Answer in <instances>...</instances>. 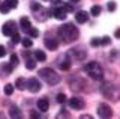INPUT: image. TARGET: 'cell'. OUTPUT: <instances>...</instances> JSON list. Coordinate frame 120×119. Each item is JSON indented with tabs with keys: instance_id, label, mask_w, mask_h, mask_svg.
<instances>
[{
	"instance_id": "cell-1",
	"label": "cell",
	"mask_w": 120,
	"mask_h": 119,
	"mask_svg": "<svg viewBox=\"0 0 120 119\" xmlns=\"http://www.w3.org/2000/svg\"><path fill=\"white\" fill-rule=\"evenodd\" d=\"M59 36L63 39V42H72V41H75L78 38V30H77V27H75L74 24H71V23H68V24H63V26H60L59 27Z\"/></svg>"
},
{
	"instance_id": "cell-2",
	"label": "cell",
	"mask_w": 120,
	"mask_h": 119,
	"mask_svg": "<svg viewBox=\"0 0 120 119\" xmlns=\"http://www.w3.org/2000/svg\"><path fill=\"white\" fill-rule=\"evenodd\" d=\"M38 75H39L45 83L51 84V86H54V84H57L59 81H60V75L54 71V69H51V68H42V69H39V71H38Z\"/></svg>"
},
{
	"instance_id": "cell-3",
	"label": "cell",
	"mask_w": 120,
	"mask_h": 119,
	"mask_svg": "<svg viewBox=\"0 0 120 119\" xmlns=\"http://www.w3.org/2000/svg\"><path fill=\"white\" fill-rule=\"evenodd\" d=\"M84 71L92 77L93 80H102L104 79V69L102 66L96 62H90V63H86L84 65Z\"/></svg>"
},
{
	"instance_id": "cell-4",
	"label": "cell",
	"mask_w": 120,
	"mask_h": 119,
	"mask_svg": "<svg viewBox=\"0 0 120 119\" xmlns=\"http://www.w3.org/2000/svg\"><path fill=\"white\" fill-rule=\"evenodd\" d=\"M101 92L104 94V96L111 98L112 101H119V99H120V89H119L117 86H114V84H110V83L102 84Z\"/></svg>"
},
{
	"instance_id": "cell-5",
	"label": "cell",
	"mask_w": 120,
	"mask_h": 119,
	"mask_svg": "<svg viewBox=\"0 0 120 119\" xmlns=\"http://www.w3.org/2000/svg\"><path fill=\"white\" fill-rule=\"evenodd\" d=\"M98 115H99L101 118H111L112 116V110H111V107L108 106V104H99L98 106Z\"/></svg>"
},
{
	"instance_id": "cell-6",
	"label": "cell",
	"mask_w": 120,
	"mask_h": 119,
	"mask_svg": "<svg viewBox=\"0 0 120 119\" xmlns=\"http://www.w3.org/2000/svg\"><path fill=\"white\" fill-rule=\"evenodd\" d=\"M26 87L29 89L30 92H39L41 91V81L38 80V79H35V77H32V79H29L27 81H26Z\"/></svg>"
},
{
	"instance_id": "cell-7",
	"label": "cell",
	"mask_w": 120,
	"mask_h": 119,
	"mask_svg": "<svg viewBox=\"0 0 120 119\" xmlns=\"http://www.w3.org/2000/svg\"><path fill=\"white\" fill-rule=\"evenodd\" d=\"M17 32V24H15V21H6L5 24H3L2 27V33L5 36H11L12 33Z\"/></svg>"
},
{
	"instance_id": "cell-8",
	"label": "cell",
	"mask_w": 120,
	"mask_h": 119,
	"mask_svg": "<svg viewBox=\"0 0 120 119\" xmlns=\"http://www.w3.org/2000/svg\"><path fill=\"white\" fill-rule=\"evenodd\" d=\"M84 86H86V81L78 79V77H75L74 80H69V87L72 89V91H75V92H81Z\"/></svg>"
},
{
	"instance_id": "cell-9",
	"label": "cell",
	"mask_w": 120,
	"mask_h": 119,
	"mask_svg": "<svg viewBox=\"0 0 120 119\" xmlns=\"http://www.w3.org/2000/svg\"><path fill=\"white\" fill-rule=\"evenodd\" d=\"M71 54H72L74 59H77V60H84L86 56H87L86 50L81 48V47H77V48H74V50H71Z\"/></svg>"
},
{
	"instance_id": "cell-10",
	"label": "cell",
	"mask_w": 120,
	"mask_h": 119,
	"mask_svg": "<svg viewBox=\"0 0 120 119\" xmlns=\"http://www.w3.org/2000/svg\"><path fill=\"white\" fill-rule=\"evenodd\" d=\"M69 106L72 107V109H77V110H82V109H84V101H82L81 98H77V96H72V98L69 99Z\"/></svg>"
},
{
	"instance_id": "cell-11",
	"label": "cell",
	"mask_w": 120,
	"mask_h": 119,
	"mask_svg": "<svg viewBox=\"0 0 120 119\" xmlns=\"http://www.w3.org/2000/svg\"><path fill=\"white\" fill-rule=\"evenodd\" d=\"M66 14H68V11L65 9V6H63V5L52 11V15L57 18V20H65V18H66Z\"/></svg>"
},
{
	"instance_id": "cell-12",
	"label": "cell",
	"mask_w": 120,
	"mask_h": 119,
	"mask_svg": "<svg viewBox=\"0 0 120 119\" xmlns=\"http://www.w3.org/2000/svg\"><path fill=\"white\" fill-rule=\"evenodd\" d=\"M87 20H89V14L86 12V11H78V12L75 14V21H77V23L84 24V23H87Z\"/></svg>"
},
{
	"instance_id": "cell-13",
	"label": "cell",
	"mask_w": 120,
	"mask_h": 119,
	"mask_svg": "<svg viewBox=\"0 0 120 119\" xmlns=\"http://www.w3.org/2000/svg\"><path fill=\"white\" fill-rule=\"evenodd\" d=\"M38 11H39V14L35 12V14H36L35 18H36L38 21H45V20L48 18V14H50V11H47V9H44V8H39Z\"/></svg>"
},
{
	"instance_id": "cell-14",
	"label": "cell",
	"mask_w": 120,
	"mask_h": 119,
	"mask_svg": "<svg viewBox=\"0 0 120 119\" xmlns=\"http://www.w3.org/2000/svg\"><path fill=\"white\" fill-rule=\"evenodd\" d=\"M45 47L50 48V50H57L59 41L57 39H52V38H47V39H45Z\"/></svg>"
},
{
	"instance_id": "cell-15",
	"label": "cell",
	"mask_w": 120,
	"mask_h": 119,
	"mask_svg": "<svg viewBox=\"0 0 120 119\" xmlns=\"http://www.w3.org/2000/svg\"><path fill=\"white\" fill-rule=\"evenodd\" d=\"M48 107H50V103H48L47 98H41L38 99V109H39L41 111H47Z\"/></svg>"
},
{
	"instance_id": "cell-16",
	"label": "cell",
	"mask_w": 120,
	"mask_h": 119,
	"mask_svg": "<svg viewBox=\"0 0 120 119\" xmlns=\"http://www.w3.org/2000/svg\"><path fill=\"white\" fill-rule=\"evenodd\" d=\"M9 115H11V118H17V119L22 118L21 111H20V109H18L17 106H12V107H11V110H9Z\"/></svg>"
},
{
	"instance_id": "cell-17",
	"label": "cell",
	"mask_w": 120,
	"mask_h": 119,
	"mask_svg": "<svg viewBox=\"0 0 120 119\" xmlns=\"http://www.w3.org/2000/svg\"><path fill=\"white\" fill-rule=\"evenodd\" d=\"M59 68H60V69H63V71H68V69L71 68V60L66 57V56H65V59H63V60H60Z\"/></svg>"
},
{
	"instance_id": "cell-18",
	"label": "cell",
	"mask_w": 120,
	"mask_h": 119,
	"mask_svg": "<svg viewBox=\"0 0 120 119\" xmlns=\"http://www.w3.org/2000/svg\"><path fill=\"white\" fill-rule=\"evenodd\" d=\"M20 24H21V29H22L24 32L27 30L29 27H32V24H30V20H29L27 17H21V20H20Z\"/></svg>"
},
{
	"instance_id": "cell-19",
	"label": "cell",
	"mask_w": 120,
	"mask_h": 119,
	"mask_svg": "<svg viewBox=\"0 0 120 119\" xmlns=\"http://www.w3.org/2000/svg\"><path fill=\"white\" fill-rule=\"evenodd\" d=\"M15 87H18L20 91H24L26 89V79H22V77L17 79V81H15Z\"/></svg>"
},
{
	"instance_id": "cell-20",
	"label": "cell",
	"mask_w": 120,
	"mask_h": 119,
	"mask_svg": "<svg viewBox=\"0 0 120 119\" xmlns=\"http://www.w3.org/2000/svg\"><path fill=\"white\" fill-rule=\"evenodd\" d=\"M35 57H36V60H39V62H45V60H47V54H45L44 51H41V50L35 51Z\"/></svg>"
},
{
	"instance_id": "cell-21",
	"label": "cell",
	"mask_w": 120,
	"mask_h": 119,
	"mask_svg": "<svg viewBox=\"0 0 120 119\" xmlns=\"http://www.w3.org/2000/svg\"><path fill=\"white\" fill-rule=\"evenodd\" d=\"M26 32L29 33L30 38H38V36H39V30H38V29H35V27H29Z\"/></svg>"
},
{
	"instance_id": "cell-22",
	"label": "cell",
	"mask_w": 120,
	"mask_h": 119,
	"mask_svg": "<svg viewBox=\"0 0 120 119\" xmlns=\"http://www.w3.org/2000/svg\"><path fill=\"white\" fill-rule=\"evenodd\" d=\"M35 66H36V62L33 60V59L27 57V60H26V68L27 69H35Z\"/></svg>"
},
{
	"instance_id": "cell-23",
	"label": "cell",
	"mask_w": 120,
	"mask_h": 119,
	"mask_svg": "<svg viewBox=\"0 0 120 119\" xmlns=\"http://www.w3.org/2000/svg\"><path fill=\"white\" fill-rule=\"evenodd\" d=\"M90 14H92L93 17H98V15L101 14V6H98V5L92 6V9H90Z\"/></svg>"
},
{
	"instance_id": "cell-24",
	"label": "cell",
	"mask_w": 120,
	"mask_h": 119,
	"mask_svg": "<svg viewBox=\"0 0 120 119\" xmlns=\"http://www.w3.org/2000/svg\"><path fill=\"white\" fill-rule=\"evenodd\" d=\"M5 3L9 6V9H15L18 6V0H5Z\"/></svg>"
},
{
	"instance_id": "cell-25",
	"label": "cell",
	"mask_w": 120,
	"mask_h": 119,
	"mask_svg": "<svg viewBox=\"0 0 120 119\" xmlns=\"http://www.w3.org/2000/svg\"><path fill=\"white\" fill-rule=\"evenodd\" d=\"M3 91H5V95H8V96L12 95L14 94V84H6Z\"/></svg>"
},
{
	"instance_id": "cell-26",
	"label": "cell",
	"mask_w": 120,
	"mask_h": 119,
	"mask_svg": "<svg viewBox=\"0 0 120 119\" xmlns=\"http://www.w3.org/2000/svg\"><path fill=\"white\" fill-rule=\"evenodd\" d=\"M20 42L22 44V47H24V48H29V47H32V45H33V41H32V39H27V38L21 39Z\"/></svg>"
},
{
	"instance_id": "cell-27",
	"label": "cell",
	"mask_w": 120,
	"mask_h": 119,
	"mask_svg": "<svg viewBox=\"0 0 120 119\" xmlns=\"http://www.w3.org/2000/svg\"><path fill=\"white\" fill-rule=\"evenodd\" d=\"M11 41H12V44H18V42L21 41V36L18 35L17 32H15V33H12V35H11Z\"/></svg>"
},
{
	"instance_id": "cell-28",
	"label": "cell",
	"mask_w": 120,
	"mask_h": 119,
	"mask_svg": "<svg viewBox=\"0 0 120 119\" xmlns=\"http://www.w3.org/2000/svg\"><path fill=\"white\" fill-rule=\"evenodd\" d=\"M0 12H2V14H8V12H9V6H8L6 3H2V5H0Z\"/></svg>"
},
{
	"instance_id": "cell-29",
	"label": "cell",
	"mask_w": 120,
	"mask_h": 119,
	"mask_svg": "<svg viewBox=\"0 0 120 119\" xmlns=\"http://www.w3.org/2000/svg\"><path fill=\"white\" fill-rule=\"evenodd\" d=\"M17 63H18V56L17 54H11V65L17 66Z\"/></svg>"
},
{
	"instance_id": "cell-30",
	"label": "cell",
	"mask_w": 120,
	"mask_h": 119,
	"mask_svg": "<svg viewBox=\"0 0 120 119\" xmlns=\"http://www.w3.org/2000/svg\"><path fill=\"white\" fill-rule=\"evenodd\" d=\"M90 45H92V47H99V45H101V39L93 38L92 41H90Z\"/></svg>"
},
{
	"instance_id": "cell-31",
	"label": "cell",
	"mask_w": 120,
	"mask_h": 119,
	"mask_svg": "<svg viewBox=\"0 0 120 119\" xmlns=\"http://www.w3.org/2000/svg\"><path fill=\"white\" fill-rule=\"evenodd\" d=\"M111 42V39H110V36H104L102 39H101V45H108V44Z\"/></svg>"
},
{
	"instance_id": "cell-32",
	"label": "cell",
	"mask_w": 120,
	"mask_h": 119,
	"mask_svg": "<svg viewBox=\"0 0 120 119\" xmlns=\"http://www.w3.org/2000/svg\"><path fill=\"white\" fill-rule=\"evenodd\" d=\"M65 101H66V95H65V94H59V95H57V103L63 104Z\"/></svg>"
},
{
	"instance_id": "cell-33",
	"label": "cell",
	"mask_w": 120,
	"mask_h": 119,
	"mask_svg": "<svg viewBox=\"0 0 120 119\" xmlns=\"http://www.w3.org/2000/svg\"><path fill=\"white\" fill-rule=\"evenodd\" d=\"M62 5L65 6V9L68 11V12H71V11H74V6H72V5H69V3H63V2H62Z\"/></svg>"
},
{
	"instance_id": "cell-34",
	"label": "cell",
	"mask_w": 120,
	"mask_h": 119,
	"mask_svg": "<svg viewBox=\"0 0 120 119\" xmlns=\"http://www.w3.org/2000/svg\"><path fill=\"white\" fill-rule=\"evenodd\" d=\"M30 8H32V11H33V12H35V11H38L39 8H42V6H41L39 3H32V5H30Z\"/></svg>"
},
{
	"instance_id": "cell-35",
	"label": "cell",
	"mask_w": 120,
	"mask_h": 119,
	"mask_svg": "<svg viewBox=\"0 0 120 119\" xmlns=\"http://www.w3.org/2000/svg\"><path fill=\"white\" fill-rule=\"evenodd\" d=\"M116 8H117V6H116L114 2H110V3H108V11H111V12H112V11H116Z\"/></svg>"
},
{
	"instance_id": "cell-36",
	"label": "cell",
	"mask_w": 120,
	"mask_h": 119,
	"mask_svg": "<svg viewBox=\"0 0 120 119\" xmlns=\"http://www.w3.org/2000/svg\"><path fill=\"white\" fill-rule=\"evenodd\" d=\"M5 54H6V50H5V47H3V45H0V57H3Z\"/></svg>"
},
{
	"instance_id": "cell-37",
	"label": "cell",
	"mask_w": 120,
	"mask_h": 119,
	"mask_svg": "<svg viewBox=\"0 0 120 119\" xmlns=\"http://www.w3.org/2000/svg\"><path fill=\"white\" fill-rule=\"evenodd\" d=\"M30 118H39V113H36V111H32V113H30Z\"/></svg>"
},
{
	"instance_id": "cell-38",
	"label": "cell",
	"mask_w": 120,
	"mask_h": 119,
	"mask_svg": "<svg viewBox=\"0 0 120 119\" xmlns=\"http://www.w3.org/2000/svg\"><path fill=\"white\" fill-rule=\"evenodd\" d=\"M114 36H116V38H120V29H117V30H116Z\"/></svg>"
},
{
	"instance_id": "cell-39",
	"label": "cell",
	"mask_w": 120,
	"mask_h": 119,
	"mask_svg": "<svg viewBox=\"0 0 120 119\" xmlns=\"http://www.w3.org/2000/svg\"><path fill=\"white\" fill-rule=\"evenodd\" d=\"M51 2H52V3H54V5H60V3H62V2H63V0H51Z\"/></svg>"
},
{
	"instance_id": "cell-40",
	"label": "cell",
	"mask_w": 120,
	"mask_h": 119,
	"mask_svg": "<svg viewBox=\"0 0 120 119\" xmlns=\"http://www.w3.org/2000/svg\"><path fill=\"white\" fill-rule=\"evenodd\" d=\"M92 116H90V115H81V119H90Z\"/></svg>"
},
{
	"instance_id": "cell-41",
	"label": "cell",
	"mask_w": 120,
	"mask_h": 119,
	"mask_svg": "<svg viewBox=\"0 0 120 119\" xmlns=\"http://www.w3.org/2000/svg\"><path fill=\"white\" fill-rule=\"evenodd\" d=\"M77 2H80V0H71V3H77Z\"/></svg>"
},
{
	"instance_id": "cell-42",
	"label": "cell",
	"mask_w": 120,
	"mask_h": 119,
	"mask_svg": "<svg viewBox=\"0 0 120 119\" xmlns=\"http://www.w3.org/2000/svg\"><path fill=\"white\" fill-rule=\"evenodd\" d=\"M0 118H3V113H0Z\"/></svg>"
}]
</instances>
